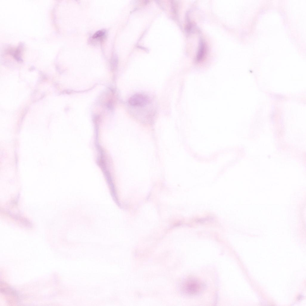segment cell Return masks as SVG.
<instances>
[{
    "instance_id": "2",
    "label": "cell",
    "mask_w": 306,
    "mask_h": 306,
    "mask_svg": "<svg viewBox=\"0 0 306 306\" xmlns=\"http://www.w3.org/2000/svg\"><path fill=\"white\" fill-rule=\"evenodd\" d=\"M149 101V99L147 96L143 94H136L129 98L128 102L132 106L141 107L146 105Z\"/></svg>"
},
{
    "instance_id": "7",
    "label": "cell",
    "mask_w": 306,
    "mask_h": 306,
    "mask_svg": "<svg viewBox=\"0 0 306 306\" xmlns=\"http://www.w3.org/2000/svg\"><path fill=\"white\" fill-rule=\"evenodd\" d=\"M107 106L109 109H112L113 107L112 102L111 101L108 102L107 104Z\"/></svg>"
},
{
    "instance_id": "3",
    "label": "cell",
    "mask_w": 306,
    "mask_h": 306,
    "mask_svg": "<svg viewBox=\"0 0 306 306\" xmlns=\"http://www.w3.org/2000/svg\"><path fill=\"white\" fill-rule=\"evenodd\" d=\"M1 292L4 296L10 297V299H16L17 298V294L15 291L9 285L4 282L1 281Z\"/></svg>"
},
{
    "instance_id": "6",
    "label": "cell",
    "mask_w": 306,
    "mask_h": 306,
    "mask_svg": "<svg viewBox=\"0 0 306 306\" xmlns=\"http://www.w3.org/2000/svg\"><path fill=\"white\" fill-rule=\"evenodd\" d=\"M118 59L115 56L111 58L110 61V66L112 71L114 70L117 68L118 64Z\"/></svg>"
},
{
    "instance_id": "5",
    "label": "cell",
    "mask_w": 306,
    "mask_h": 306,
    "mask_svg": "<svg viewBox=\"0 0 306 306\" xmlns=\"http://www.w3.org/2000/svg\"><path fill=\"white\" fill-rule=\"evenodd\" d=\"M106 32L105 30L102 29L96 32L92 36L93 39L98 41H102L105 38Z\"/></svg>"
},
{
    "instance_id": "1",
    "label": "cell",
    "mask_w": 306,
    "mask_h": 306,
    "mask_svg": "<svg viewBox=\"0 0 306 306\" xmlns=\"http://www.w3.org/2000/svg\"><path fill=\"white\" fill-rule=\"evenodd\" d=\"M202 283L196 278L191 277L184 282L183 286L184 292L189 295L197 294L202 289Z\"/></svg>"
},
{
    "instance_id": "4",
    "label": "cell",
    "mask_w": 306,
    "mask_h": 306,
    "mask_svg": "<svg viewBox=\"0 0 306 306\" xmlns=\"http://www.w3.org/2000/svg\"><path fill=\"white\" fill-rule=\"evenodd\" d=\"M206 52L205 44L202 40L200 41L199 47L196 57V60L198 61L201 60L203 58Z\"/></svg>"
}]
</instances>
